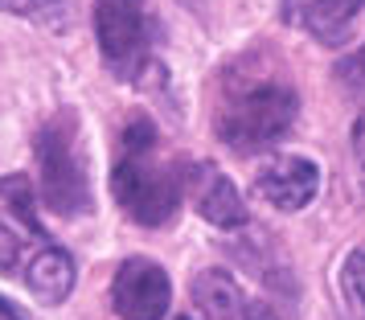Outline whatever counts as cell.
<instances>
[{
	"mask_svg": "<svg viewBox=\"0 0 365 320\" xmlns=\"http://www.w3.org/2000/svg\"><path fill=\"white\" fill-rule=\"evenodd\" d=\"M111 193L119 210L140 226H165L181 205V177L156 160V128L148 119H132L119 140V160L111 172Z\"/></svg>",
	"mask_w": 365,
	"mask_h": 320,
	"instance_id": "6da1fadb",
	"label": "cell"
},
{
	"mask_svg": "<svg viewBox=\"0 0 365 320\" xmlns=\"http://www.w3.org/2000/svg\"><path fill=\"white\" fill-rule=\"evenodd\" d=\"M292 123H296V91L283 83H255L247 91H234L214 119L222 144L238 156L271 148Z\"/></svg>",
	"mask_w": 365,
	"mask_h": 320,
	"instance_id": "7a4b0ae2",
	"label": "cell"
},
{
	"mask_svg": "<svg viewBox=\"0 0 365 320\" xmlns=\"http://www.w3.org/2000/svg\"><path fill=\"white\" fill-rule=\"evenodd\" d=\"M37 169H41V197L53 214L78 218L91 210V177H86V165L78 156L74 111H58L37 132Z\"/></svg>",
	"mask_w": 365,
	"mask_h": 320,
	"instance_id": "3957f363",
	"label": "cell"
},
{
	"mask_svg": "<svg viewBox=\"0 0 365 320\" xmlns=\"http://www.w3.org/2000/svg\"><path fill=\"white\" fill-rule=\"evenodd\" d=\"M95 33L103 62L119 78H135L148 66V9L144 0H95Z\"/></svg>",
	"mask_w": 365,
	"mask_h": 320,
	"instance_id": "277c9868",
	"label": "cell"
},
{
	"mask_svg": "<svg viewBox=\"0 0 365 320\" xmlns=\"http://www.w3.org/2000/svg\"><path fill=\"white\" fill-rule=\"evenodd\" d=\"M111 300H115L119 320H165L173 287H168V275L152 259H128L115 271Z\"/></svg>",
	"mask_w": 365,
	"mask_h": 320,
	"instance_id": "5b68a950",
	"label": "cell"
},
{
	"mask_svg": "<svg viewBox=\"0 0 365 320\" xmlns=\"http://www.w3.org/2000/svg\"><path fill=\"white\" fill-rule=\"evenodd\" d=\"M316 189H320V169H316L312 160H304V156H279V160H271L259 172V181H255V193L267 205L283 210V214L304 210L316 197Z\"/></svg>",
	"mask_w": 365,
	"mask_h": 320,
	"instance_id": "8992f818",
	"label": "cell"
},
{
	"mask_svg": "<svg viewBox=\"0 0 365 320\" xmlns=\"http://www.w3.org/2000/svg\"><path fill=\"white\" fill-rule=\"evenodd\" d=\"M21 279L29 284V291H34L37 300L58 304V300H66L70 287H74V263H70V254L62 247H53L50 238H46L21 263Z\"/></svg>",
	"mask_w": 365,
	"mask_h": 320,
	"instance_id": "52a82bcc",
	"label": "cell"
},
{
	"mask_svg": "<svg viewBox=\"0 0 365 320\" xmlns=\"http://www.w3.org/2000/svg\"><path fill=\"white\" fill-rule=\"evenodd\" d=\"M189 185H193V205L201 210L205 222H214L222 230H234V226L247 222V205L238 197V189L230 185V177H222L217 169L201 165L197 177H189Z\"/></svg>",
	"mask_w": 365,
	"mask_h": 320,
	"instance_id": "ba28073f",
	"label": "cell"
},
{
	"mask_svg": "<svg viewBox=\"0 0 365 320\" xmlns=\"http://www.w3.org/2000/svg\"><path fill=\"white\" fill-rule=\"evenodd\" d=\"M365 9V0H292V13L299 17V25L312 37L329 41V46H341L349 33L353 17Z\"/></svg>",
	"mask_w": 365,
	"mask_h": 320,
	"instance_id": "9c48e42d",
	"label": "cell"
},
{
	"mask_svg": "<svg viewBox=\"0 0 365 320\" xmlns=\"http://www.w3.org/2000/svg\"><path fill=\"white\" fill-rule=\"evenodd\" d=\"M193 300L210 320H242V291L222 271H201V279L193 284Z\"/></svg>",
	"mask_w": 365,
	"mask_h": 320,
	"instance_id": "30bf717a",
	"label": "cell"
},
{
	"mask_svg": "<svg viewBox=\"0 0 365 320\" xmlns=\"http://www.w3.org/2000/svg\"><path fill=\"white\" fill-rule=\"evenodd\" d=\"M341 287H345V300L365 316V247H357V251L345 259V267H341Z\"/></svg>",
	"mask_w": 365,
	"mask_h": 320,
	"instance_id": "8fae6325",
	"label": "cell"
},
{
	"mask_svg": "<svg viewBox=\"0 0 365 320\" xmlns=\"http://www.w3.org/2000/svg\"><path fill=\"white\" fill-rule=\"evenodd\" d=\"M0 13L29 17V21H53L62 13V0H0Z\"/></svg>",
	"mask_w": 365,
	"mask_h": 320,
	"instance_id": "7c38bea8",
	"label": "cell"
},
{
	"mask_svg": "<svg viewBox=\"0 0 365 320\" xmlns=\"http://www.w3.org/2000/svg\"><path fill=\"white\" fill-rule=\"evenodd\" d=\"M353 156H357V172H361V189H365V111L353 123Z\"/></svg>",
	"mask_w": 365,
	"mask_h": 320,
	"instance_id": "4fadbf2b",
	"label": "cell"
},
{
	"mask_svg": "<svg viewBox=\"0 0 365 320\" xmlns=\"http://www.w3.org/2000/svg\"><path fill=\"white\" fill-rule=\"evenodd\" d=\"M341 74H345V78H353L357 86H365V46L357 53H349L345 62H341Z\"/></svg>",
	"mask_w": 365,
	"mask_h": 320,
	"instance_id": "5bb4252c",
	"label": "cell"
},
{
	"mask_svg": "<svg viewBox=\"0 0 365 320\" xmlns=\"http://www.w3.org/2000/svg\"><path fill=\"white\" fill-rule=\"evenodd\" d=\"M0 320H25V316H21V312H17L9 300H4V296H0Z\"/></svg>",
	"mask_w": 365,
	"mask_h": 320,
	"instance_id": "9a60e30c",
	"label": "cell"
},
{
	"mask_svg": "<svg viewBox=\"0 0 365 320\" xmlns=\"http://www.w3.org/2000/svg\"><path fill=\"white\" fill-rule=\"evenodd\" d=\"M181 320H185V316H181Z\"/></svg>",
	"mask_w": 365,
	"mask_h": 320,
	"instance_id": "2e32d148",
	"label": "cell"
}]
</instances>
